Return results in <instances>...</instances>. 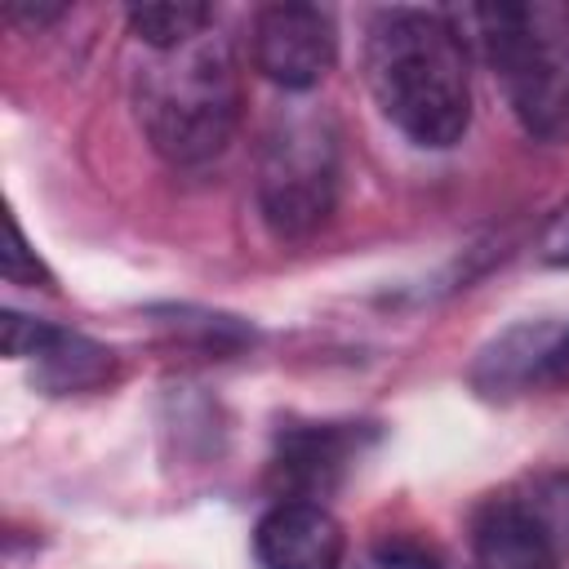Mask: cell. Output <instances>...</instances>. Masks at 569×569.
Listing matches in <instances>:
<instances>
[{"mask_svg":"<svg viewBox=\"0 0 569 569\" xmlns=\"http://www.w3.org/2000/svg\"><path fill=\"white\" fill-rule=\"evenodd\" d=\"M365 84L391 129L413 147L445 151L471 124L467 36L445 9H378L365 27Z\"/></svg>","mask_w":569,"mask_h":569,"instance_id":"cell-1","label":"cell"},{"mask_svg":"<svg viewBox=\"0 0 569 569\" xmlns=\"http://www.w3.org/2000/svg\"><path fill=\"white\" fill-rule=\"evenodd\" d=\"M240 62L227 36L151 53L133 76V116L151 151L173 169H200L227 151L240 129Z\"/></svg>","mask_w":569,"mask_h":569,"instance_id":"cell-2","label":"cell"},{"mask_svg":"<svg viewBox=\"0 0 569 569\" xmlns=\"http://www.w3.org/2000/svg\"><path fill=\"white\" fill-rule=\"evenodd\" d=\"M480 53L533 142H569V4L467 9Z\"/></svg>","mask_w":569,"mask_h":569,"instance_id":"cell-3","label":"cell"},{"mask_svg":"<svg viewBox=\"0 0 569 569\" xmlns=\"http://www.w3.org/2000/svg\"><path fill=\"white\" fill-rule=\"evenodd\" d=\"M342 191V138L329 111L298 102L284 107L253 160V204L262 227L280 240H311L338 209Z\"/></svg>","mask_w":569,"mask_h":569,"instance_id":"cell-4","label":"cell"},{"mask_svg":"<svg viewBox=\"0 0 569 569\" xmlns=\"http://www.w3.org/2000/svg\"><path fill=\"white\" fill-rule=\"evenodd\" d=\"M253 71L289 93L316 89L338 62V27L320 4H262L249 27Z\"/></svg>","mask_w":569,"mask_h":569,"instance_id":"cell-5","label":"cell"},{"mask_svg":"<svg viewBox=\"0 0 569 569\" xmlns=\"http://www.w3.org/2000/svg\"><path fill=\"white\" fill-rule=\"evenodd\" d=\"M467 382L485 400H516V396L565 387L569 382V320L507 325L476 351Z\"/></svg>","mask_w":569,"mask_h":569,"instance_id":"cell-6","label":"cell"},{"mask_svg":"<svg viewBox=\"0 0 569 569\" xmlns=\"http://www.w3.org/2000/svg\"><path fill=\"white\" fill-rule=\"evenodd\" d=\"M378 440L373 422H289L271 445V480L280 498H325L342 485L356 458Z\"/></svg>","mask_w":569,"mask_h":569,"instance_id":"cell-7","label":"cell"},{"mask_svg":"<svg viewBox=\"0 0 569 569\" xmlns=\"http://www.w3.org/2000/svg\"><path fill=\"white\" fill-rule=\"evenodd\" d=\"M253 556L262 569H342L347 533L316 498H276L253 525Z\"/></svg>","mask_w":569,"mask_h":569,"instance_id":"cell-8","label":"cell"},{"mask_svg":"<svg viewBox=\"0 0 569 569\" xmlns=\"http://www.w3.org/2000/svg\"><path fill=\"white\" fill-rule=\"evenodd\" d=\"M471 569H560L565 551L547 538V529L520 507L511 489L489 493L471 511Z\"/></svg>","mask_w":569,"mask_h":569,"instance_id":"cell-9","label":"cell"},{"mask_svg":"<svg viewBox=\"0 0 569 569\" xmlns=\"http://www.w3.org/2000/svg\"><path fill=\"white\" fill-rule=\"evenodd\" d=\"M120 360L107 342L76 333L67 325H44V338L31 356V382L44 396H80V391H98L116 378Z\"/></svg>","mask_w":569,"mask_h":569,"instance_id":"cell-10","label":"cell"},{"mask_svg":"<svg viewBox=\"0 0 569 569\" xmlns=\"http://www.w3.org/2000/svg\"><path fill=\"white\" fill-rule=\"evenodd\" d=\"M124 22L151 53H169L213 31V9L196 0H156V4H129Z\"/></svg>","mask_w":569,"mask_h":569,"instance_id":"cell-11","label":"cell"},{"mask_svg":"<svg viewBox=\"0 0 569 569\" xmlns=\"http://www.w3.org/2000/svg\"><path fill=\"white\" fill-rule=\"evenodd\" d=\"M160 329H169L178 342L204 351V356H231L240 347L253 342V325L227 311H209V307H156L151 311Z\"/></svg>","mask_w":569,"mask_h":569,"instance_id":"cell-12","label":"cell"},{"mask_svg":"<svg viewBox=\"0 0 569 569\" xmlns=\"http://www.w3.org/2000/svg\"><path fill=\"white\" fill-rule=\"evenodd\" d=\"M511 493L547 529V538L560 551H569V467L565 471H538V476L520 480Z\"/></svg>","mask_w":569,"mask_h":569,"instance_id":"cell-13","label":"cell"},{"mask_svg":"<svg viewBox=\"0 0 569 569\" xmlns=\"http://www.w3.org/2000/svg\"><path fill=\"white\" fill-rule=\"evenodd\" d=\"M356 569H449V565L409 533H382L356 556Z\"/></svg>","mask_w":569,"mask_h":569,"instance_id":"cell-14","label":"cell"},{"mask_svg":"<svg viewBox=\"0 0 569 569\" xmlns=\"http://www.w3.org/2000/svg\"><path fill=\"white\" fill-rule=\"evenodd\" d=\"M4 280L9 284H31V289H53L49 267L36 258V249H27L22 227L9 218V249H4Z\"/></svg>","mask_w":569,"mask_h":569,"instance_id":"cell-15","label":"cell"},{"mask_svg":"<svg viewBox=\"0 0 569 569\" xmlns=\"http://www.w3.org/2000/svg\"><path fill=\"white\" fill-rule=\"evenodd\" d=\"M538 258L547 267L569 271V200H560L551 209V218L542 222V231H538Z\"/></svg>","mask_w":569,"mask_h":569,"instance_id":"cell-16","label":"cell"},{"mask_svg":"<svg viewBox=\"0 0 569 569\" xmlns=\"http://www.w3.org/2000/svg\"><path fill=\"white\" fill-rule=\"evenodd\" d=\"M67 9L62 4H9V18L13 22H27V27H49V22H58Z\"/></svg>","mask_w":569,"mask_h":569,"instance_id":"cell-17","label":"cell"}]
</instances>
